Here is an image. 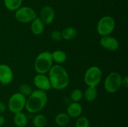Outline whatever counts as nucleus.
<instances>
[{"instance_id": "nucleus-1", "label": "nucleus", "mask_w": 128, "mask_h": 127, "mask_svg": "<svg viewBox=\"0 0 128 127\" xmlns=\"http://www.w3.org/2000/svg\"><path fill=\"white\" fill-rule=\"evenodd\" d=\"M48 73L52 89L62 90L69 85L70 76L68 72L61 65H53Z\"/></svg>"}, {"instance_id": "nucleus-2", "label": "nucleus", "mask_w": 128, "mask_h": 127, "mask_svg": "<svg viewBox=\"0 0 128 127\" xmlns=\"http://www.w3.org/2000/svg\"><path fill=\"white\" fill-rule=\"evenodd\" d=\"M48 97L46 92L35 90L26 98L25 109L30 113H36L42 110L46 105Z\"/></svg>"}, {"instance_id": "nucleus-3", "label": "nucleus", "mask_w": 128, "mask_h": 127, "mask_svg": "<svg viewBox=\"0 0 128 127\" xmlns=\"http://www.w3.org/2000/svg\"><path fill=\"white\" fill-rule=\"evenodd\" d=\"M53 65L51 52L43 51L39 54L36 57L34 64V70L37 73L46 74Z\"/></svg>"}, {"instance_id": "nucleus-4", "label": "nucleus", "mask_w": 128, "mask_h": 127, "mask_svg": "<svg viewBox=\"0 0 128 127\" xmlns=\"http://www.w3.org/2000/svg\"><path fill=\"white\" fill-rule=\"evenodd\" d=\"M102 78V72L98 66L89 67L84 75V82L88 87H96Z\"/></svg>"}, {"instance_id": "nucleus-5", "label": "nucleus", "mask_w": 128, "mask_h": 127, "mask_svg": "<svg viewBox=\"0 0 128 127\" xmlns=\"http://www.w3.org/2000/svg\"><path fill=\"white\" fill-rule=\"evenodd\" d=\"M116 26L115 20L112 16H104L101 17L96 26L97 32L100 36H106L111 35Z\"/></svg>"}, {"instance_id": "nucleus-6", "label": "nucleus", "mask_w": 128, "mask_h": 127, "mask_svg": "<svg viewBox=\"0 0 128 127\" xmlns=\"http://www.w3.org/2000/svg\"><path fill=\"white\" fill-rule=\"evenodd\" d=\"M122 77L118 72H111L106 76L104 82L105 90L110 93L117 92L121 87Z\"/></svg>"}, {"instance_id": "nucleus-7", "label": "nucleus", "mask_w": 128, "mask_h": 127, "mask_svg": "<svg viewBox=\"0 0 128 127\" xmlns=\"http://www.w3.org/2000/svg\"><path fill=\"white\" fill-rule=\"evenodd\" d=\"M15 19L22 24L31 23L38 17L35 10L30 6H21L15 11Z\"/></svg>"}, {"instance_id": "nucleus-8", "label": "nucleus", "mask_w": 128, "mask_h": 127, "mask_svg": "<svg viewBox=\"0 0 128 127\" xmlns=\"http://www.w3.org/2000/svg\"><path fill=\"white\" fill-rule=\"evenodd\" d=\"M26 102V97L20 92L13 93L8 100V107L9 110L14 114L22 112L25 108Z\"/></svg>"}, {"instance_id": "nucleus-9", "label": "nucleus", "mask_w": 128, "mask_h": 127, "mask_svg": "<svg viewBox=\"0 0 128 127\" xmlns=\"http://www.w3.org/2000/svg\"><path fill=\"white\" fill-rule=\"evenodd\" d=\"M14 78L12 68L6 64H0V83L5 86L10 84Z\"/></svg>"}, {"instance_id": "nucleus-10", "label": "nucleus", "mask_w": 128, "mask_h": 127, "mask_svg": "<svg viewBox=\"0 0 128 127\" xmlns=\"http://www.w3.org/2000/svg\"><path fill=\"white\" fill-rule=\"evenodd\" d=\"M100 43L102 48L108 51L114 52L120 48V42L118 40L111 35L102 36L100 39Z\"/></svg>"}, {"instance_id": "nucleus-11", "label": "nucleus", "mask_w": 128, "mask_h": 127, "mask_svg": "<svg viewBox=\"0 0 128 127\" xmlns=\"http://www.w3.org/2000/svg\"><path fill=\"white\" fill-rule=\"evenodd\" d=\"M33 83L38 90L46 92L51 89L50 79L46 74L37 73L33 78Z\"/></svg>"}, {"instance_id": "nucleus-12", "label": "nucleus", "mask_w": 128, "mask_h": 127, "mask_svg": "<svg viewBox=\"0 0 128 127\" xmlns=\"http://www.w3.org/2000/svg\"><path fill=\"white\" fill-rule=\"evenodd\" d=\"M55 15V11L53 7L46 5L41 8L39 17L45 25H50L54 20Z\"/></svg>"}, {"instance_id": "nucleus-13", "label": "nucleus", "mask_w": 128, "mask_h": 127, "mask_svg": "<svg viewBox=\"0 0 128 127\" xmlns=\"http://www.w3.org/2000/svg\"><path fill=\"white\" fill-rule=\"evenodd\" d=\"M82 113V107L80 102H71L68 106L66 113L70 118H77L81 116Z\"/></svg>"}, {"instance_id": "nucleus-14", "label": "nucleus", "mask_w": 128, "mask_h": 127, "mask_svg": "<svg viewBox=\"0 0 128 127\" xmlns=\"http://www.w3.org/2000/svg\"><path fill=\"white\" fill-rule=\"evenodd\" d=\"M31 31L34 35L40 36L42 34L45 29V24L39 17H37L31 22Z\"/></svg>"}, {"instance_id": "nucleus-15", "label": "nucleus", "mask_w": 128, "mask_h": 127, "mask_svg": "<svg viewBox=\"0 0 128 127\" xmlns=\"http://www.w3.org/2000/svg\"><path fill=\"white\" fill-rule=\"evenodd\" d=\"M77 29L72 26L66 27L61 31V36L62 39L65 41H72L74 39L78 36Z\"/></svg>"}, {"instance_id": "nucleus-16", "label": "nucleus", "mask_w": 128, "mask_h": 127, "mask_svg": "<svg viewBox=\"0 0 128 127\" xmlns=\"http://www.w3.org/2000/svg\"><path fill=\"white\" fill-rule=\"evenodd\" d=\"M98 95V92L96 87H87L83 92V98L87 102H91L96 99Z\"/></svg>"}, {"instance_id": "nucleus-17", "label": "nucleus", "mask_w": 128, "mask_h": 127, "mask_svg": "<svg viewBox=\"0 0 128 127\" xmlns=\"http://www.w3.org/2000/svg\"><path fill=\"white\" fill-rule=\"evenodd\" d=\"M51 56L53 62H56V64H62L67 60V54L62 50H56L53 51L51 52Z\"/></svg>"}, {"instance_id": "nucleus-18", "label": "nucleus", "mask_w": 128, "mask_h": 127, "mask_svg": "<svg viewBox=\"0 0 128 127\" xmlns=\"http://www.w3.org/2000/svg\"><path fill=\"white\" fill-rule=\"evenodd\" d=\"M13 120L15 125L17 127H25L28 123L27 116L22 112L15 113Z\"/></svg>"}, {"instance_id": "nucleus-19", "label": "nucleus", "mask_w": 128, "mask_h": 127, "mask_svg": "<svg viewBox=\"0 0 128 127\" xmlns=\"http://www.w3.org/2000/svg\"><path fill=\"white\" fill-rule=\"evenodd\" d=\"M56 124L59 127H66L70 122V117L64 112L58 113L54 118Z\"/></svg>"}, {"instance_id": "nucleus-20", "label": "nucleus", "mask_w": 128, "mask_h": 127, "mask_svg": "<svg viewBox=\"0 0 128 127\" xmlns=\"http://www.w3.org/2000/svg\"><path fill=\"white\" fill-rule=\"evenodd\" d=\"M32 124L34 127H45L48 124L47 117L43 114H37L32 119Z\"/></svg>"}, {"instance_id": "nucleus-21", "label": "nucleus", "mask_w": 128, "mask_h": 127, "mask_svg": "<svg viewBox=\"0 0 128 127\" xmlns=\"http://www.w3.org/2000/svg\"><path fill=\"white\" fill-rule=\"evenodd\" d=\"M22 0H4L6 9L11 11H15L22 5Z\"/></svg>"}, {"instance_id": "nucleus-22", "label": "nucleus", "mask_w": 128, "mask_h": 127, "mask_svg": "<svg viewBox=\"0 0 128 127\" xmlns=\"http://www.w3.org/2000/svg\"><path fill=\"white\" fill-rule=\"evenodd\" d=\"M70 98L72 102H80L83 98V92L80 88H74L70 93Z\"/></svg>"}, {"instance_id": "nucleus-23", "label": "nucleus", "mask_w": 128, "mask_h": 127, "mask_svg": "<svg viewBox=\"0 0 128 127\" xmlns=\"http://www.w3.org/2000/svg\"><path fill=\"white\" fill-rule=\"evenodd\" d=\"M33 90L30 85L26 83H21L19 87V92L20 93L23 95L25 97H28L32 92Z\"/></svg>"}, {"instance_id": "nucleus-24", "label": "nucleus", "mask_w": 128, "mask_h": 127, "mask_svg": "<svg viewBox=\"0 0 128 127\" xmlns=\"http://www.w3.org/2000/svg\"><path fill=\"white\" fill-rule=\"evenodd\" d=\"M90 122L88 118L85 116H80L77 118L75 127H90Z\"/></svg>"}, {"instance_id": "nucleus-25", "label": "nucleus", "mask_w": 128, "mask_h": 127, "mask_svg": "<svg viewBox=\"0 0 128 127\" xmlns=\"http://www.w3.org/2000/svg\"><path fill=\"white\" fill-rule=\"evenodd\" d=\"M50 37L51 39L54 41H60L62 39L61 32L57 30L52 31L50 34Z\"/></svg>"}, {"instance_id": "nucleus-26", "label": "nucleus", "mask_w": 128, "mask_h": 127, "mask_svg": "<svg viewBox=\"0 0 128 127\" xmlns=\"http://www.w3.org/2000/svg\"><path fill=\"white\" fill-rule=\"evenodd\" d=\"M121 86L124 87L125 88H128V76H124L122 78V81H121Z\"/></svg>"}, {"instance_id": "nucleus-27", "label": "nucleus", "mask_w": 128, "mask_h": 127, "mask_svg": "<svg viewBox=\"0 0 128 127\" xmlns=\"http://www.w3.org/2000/svg\"><path fill=\"white\" fill-rule=\"evenodd\" d=\"M6 106L4 102L0 101V115L6 111Z\"/></svg>"}, {"instance_id": "nucleus-28", "label": "nucleus", "mask_w": 128, "mask_h": 127, "mask_svg": "<svg viewBox=\"0 0 128 127\" xmlns=\"http://www.w3.org/2000/svg\"><path fill=\"white\" fill-rule=\"evenodd\" d=\"M5 123V118L2 115H0V127H2Z\"/></svg>"}, {"instance_id": "nucleus-29", "label": "nucleus", "mask_w": 128, "mask_h": 127, "mask_svg": "<svg viewBox=\"0 0 128 127\" xmlns=\"http://www.w3.org/2000/svg\"></svg>"}]
</instances>
